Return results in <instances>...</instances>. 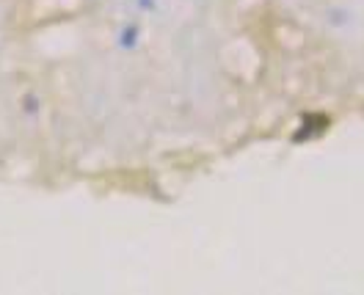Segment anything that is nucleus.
<instances>
[{"instance_id":"obj_1","label":"nucleus","mask_w":364,"mask_h":295,"mask_svg":"<svg viewBox=\"0 0 364 295\" xmlns=\"http://www.w3.org/2000/svg\"><path fill=\"white\" fill-rule=\"evenodd\" d=\"M136 36H138L136 28H133V31H124V36H122V45H124V47L136 45Z\"/></svg>"}]
</instances>
